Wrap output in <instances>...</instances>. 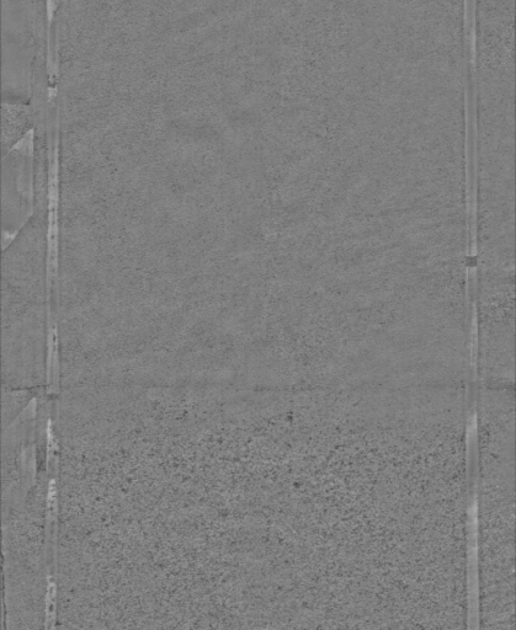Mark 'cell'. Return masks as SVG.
<instances>
[{"instance_id": "1", "label": "cell", "mask_w": 516, "mask_h": 630, "mask_svg": "<svg viewBox=\"0 0 516 630\" xmlns=\"http://www.w3.org/2000/svg\"><path fill=\"white\" fill-rule=\"evenodd\" d=\"M51 201H34L33 216L3 252L5 377H44L49 344Z\"/></svg>"}, {"instance_id": "2", "label": "cell", "mask_w": 516, "mask_h": 630, "mask_svg": "<svg viewBox=\"0 0 516 630\" xmlns=\"http://www.w3.org/2000/svg\"><path fill=\"white\" fill-rule=\"evenodd\" d=\"M3 234L14 237L33 216L34 146L21 144L3 157Z\"/></svg>"}, {"instance_id": "3", "label": "cell", "mask_w": 516, "mask_h": 630, "mask_svg": "<svg viewBox=\"0 0 516 630\" xmlns=\"http://www.w3.org/2000/svg\"><path fill=\"white\" fill-rule=\"evenodd\" d=\"M34 127L33 111L25 103L4 101L2 124L3 157L24 140Z\"/></svg>"}]
</instances>
